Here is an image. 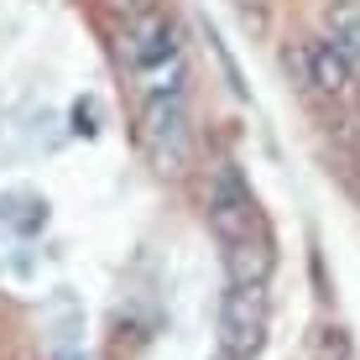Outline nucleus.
I'll use <instances>...</instances> for the list:
<instances>
[{
    "mask_svg": "<svg viewBox=\"0 0 360 360\" xmlns=\"http://www.w3.org/2000/svg\"><path fill=\"white\" fill-rule=\"evenodd\" d=\"M209 225H214L219 245L225 251H240V245H256V204L245 193V183L235 178L230 167H214L209 172Z\"/></svg>",
    "mask_w": 360,
    "mask_h": 360,
    "instance_id": "1",
    "label": "nucleus"
},
{
    "mask_svg": "<svg viewBox=\"0 0 360 360\" xmlns=\"http://www.w3.org/2000/svg\"><path fill=\"white\" fill-rule=\"evenodd\" d=\"M288 63H297V73H303L308 89L334 99V105H345V99L360 94V68L329 42V37H308V42L297 47V58H288Z\"/></svg>",
    "mask_w": 360,
    "mask_h": 360,
    "instance_id": "2",
    "label": "nucleus"
},
{
    "mask_svg": "<svg viewBox=\"0 0 360 360\" xmlns=\"http://www.w3.org/2000/svg\"><path fill=\"white\" fill-rule=\"evenodd\" d=\"M266 324V303H262V282H230L225 303H219V340H225L230 360H251L262 345Z\"/></svg>",
    "mask_w": 360,
    "mask_h": 360,
    "instance_id": "3",
    "label": "nucleus"
},
{
    "mask_svg": "<svg viewBox=\"0 0 360 360\" xmlns=\"http://www.w3.org/2000/svg\"><path fill=\"white\" fill-rule=\"evenodd\" d=\"M120 53H126V63L136 73H152L162 63H178V32H172L167 11H141V16H131L126 27H120Z\"/></svg>",
    "mask_w": 360,
    "mask_h": 360,
    "instance_id": "4",
    "label": "nucleus"
},
{
    "mask_svg": "<svg viewBox=\"0 0 360 360\" xmlns=\"http://www.w3.org/2000/svg\"><path fill=\"white\" fill-rule=\"evenodd\" d=\"M324 37L360 68V0H329L324 6Z\"/></svg>",
    "mask_w": 360,
    "mask_h": 360,
    "instance_id": "5",
    "label": "nucleus"
}]
</instances>
